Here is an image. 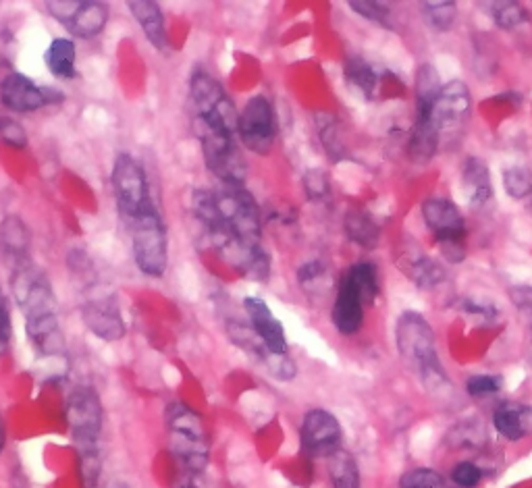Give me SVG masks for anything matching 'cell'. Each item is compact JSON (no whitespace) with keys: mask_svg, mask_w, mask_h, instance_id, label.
<instances>
[{"mask_svg":"<svg viewBox=\"0 0 532 488\" xmlns=\"http://www.w3.org/2000/svg\"><path fill=\"white\" fill-rule=\"evenodd\" d=\"M30 231L19 216L11 214L0 225V250L5 254V260L11 266H17L25 260H32L30 256Z\"/></svg>","mask_w":532,"mask_h":488,"instance_id":"23","label":"cell"},{"mask_svg":"<svg viewBox=\"0 0 532 488\" xmlns=\"http://www.w3.org/2000/svg\"><path fill=\"white\" fill-rule=\"evenodd\" d=\"M422 15L433 30L437 32H449L456 25L458 19V7L456 3H427L422 5Z\"/></svg>","mask_w":532,"mask_h":488,"instance_id":"34","label":"cell"},{"mask_svg":"<svg viewBox=\"0 0 532 488\" xmlns=\"http://www.w3.org/2000/svg\"><path fill=\"white\" fill-rule=\"evenodd\" d=\"M348 7L354 13H358L362 19L383 27V30H389V32L395 30L393 13H391V7L387 3H372V0H358V3H350Z\"/></svg>","mask_w":532,"mask_h":488,"instance_id":"35","label":"cell"},{"mask_svg":"<svg viewBox=\"0 0 532 488\" xmlns=\"http://www.w3.org/2000/svg\"><path fill=\"white\" fill-rule=\"evenodd\" d=\"M0 140L15 150H23L28 148V131L23 129L19 121L11 117H0Z\"/></svg>","mask_w":532,"mask_h":488,"instance_id":"40","label":"cell"},{"mask_svg":"<svg viewBox=\"0 0 532 488\" xmlns=\"http://www.w3.org/2000/svg\"><path fill=\"white\" fill-rule=\"evenodd\" d=\"M44 63L48 71L59 79H73L77 69V50L73 40L69 38H55L44 52Z\"/></svg>","mask_w":532,"mask_h":488,"instance_id":"27","label":"cell"},{"mask_svg":"<svg viewBox=\"0 0 532 488\" xmlns=\"http://www.w3.org/2000/svg\"><path fill=\"white\" fill-rule=\"evenodd\" d=\"M5 445H7V428H5L3 414H0V455H3V451H5Z\"/></svg>","mask_w":532,"mask_h":488,"instance_id":"45","label":"cell"},{"mask_svg":"<svg viewBox=\"0 0 532 488\" xmlns=\"http://www.w3.org/2000/svg\"><path fill=\"white\" fill-rule=\"evenodd\" d=\"M343 231L350 241L360 248H375L379 241V225L372 221V216L362 210H350L343 219Z\"/></svg>","mask_w":532,"mask_h":488,"instance_id":"28","label":"cell"},{"mask_svg":"<svg viewBox=\"0 0 532 488\" xmlns=\"http://www.w3.org/2000/svg\"><path fill=\"white\" fill-rule=\"evenodd\" d=\"M327 462L333 488H360V468L350 451L339 449L331 457H327Z\"/></svg>","mask_w":532,"mask_h":488,"instance_id":"30","label":"cell"},{"mask_svg":"<svg viewBox=\"0 0 532 488\" xmlns=\"http://www.w3.org/2000/svg\"><path fill=\"white\" fill-rule=\"evenodd\" d=\"M194 131L200 140L204 165L219 179V183H244L246 162L237 150V133L208 125L198 119H194Z\"/></svg>","mask_w":532,"mask_h":488,"instance_id":"7","label":"cell"},{"mask_svg":"<svg viewBox=\"0 0 532 488\" xmlns=\"http://www.w3.org/2000/svg\"><path fill=\"white\" fill-rule=\"evenodd\" d=\"M399 488H447V482L437 470L414 468L402 476Z\"/></svg>","mask_w":532,"mask_h":488,"instance_id":"37","label":"cell"},{"mask_svg":"<svg viewBox=\"0 0 532 488\" xmlns=\"http://www.w3.org/2000/svg\"><path fill=\"white\" fill-rule=\"evenodd\" d=\"M466 391L470 397H489L501 391V378L493 374H476L466 381Z\"/></svg>","mask_w":532,"mask_h":488,"instance_id":"41","label":"cell"},{"mask_svg":"<svg viewBox=\"0 0 532 488\" xmlns=\"http://www.w3.org/2000/svg\"><path fill=\"white\" fill-rule=\"evenodd\" d=\"M65 416L71 439L77 449L79 476L84 488H96L102 474L100 432H102V403L94 389L75 387L65 403Z\"/></svg>","mask_w":532,"mask_h":488,"instance_id":"3","label":"cell"},{"mask_svg":"<svg viewBox=\"0 0 532 488\" xmlns=\"http://www.w3.org/2000/svg\"><path fill=\"white\" fill-rule=\"evenodd\" d=\"M316 131H318V140H321L327 156L333 162H341V160L348 158V148H345V144H343L341 127H339L335 115H329V113L316 115Z\"/></svg>","mask_w":532,"mask_h":488,"instance_id":"32","label":"cell"},{"mask_svg":"<svg viewBox=\"0 0 532 488\" xmlns=\"http://www.w3.org/2000/svg\"><path fill=\"white\" fill-rule=\"evenodd\" d=\"M472 115V94L460 79L443 84L433 108L427 117L439 131L441 140L445 133H458Z\"/></svg>","mask_w":532,"mask_h":488,"instance_id":"15","label":"cell"},{"mask_svg":"<svg viewBox=\"0 0 532 488\" xmlns=\"http://www.w3.org/2000/svg\"><path fill=\"white\" fill-rule=\"evenodd\" d=\"M106 488H129V484H125V482H121V480H113L109 486H106Z\"/></svg>","mask_w":532,"mask_h":488,"instance_id":"46","label":"cell"},{"mask_svg":"<svg viewBox=\"0 0 532 488\" xmlns=\"http://www.w3.org/2000/svg\"><path fill=\"white\" fill-rule=\"evenodd\" d=\"M69 270L82 295V318L88 331L102 341H119L127 327L117 302V295L102 281L90 256L82 250L69 254Z\"/></svg>","mask_w":532,"mask_h":488,"instance_id":"2","label":"cell"},{"mask_svg":"<svg viewBox=\"0 0 532 488\" xmlns=\"http://www.w3.org/2000/svg\"><path fill=\"white\" fill-rule=\"evenodd\" d=\"M462 189L472 208H483L493 200V179L483 158L468 156L462 162Z\"/></svg>","mask_w":532,"mask_h":488,"instance_id":"20","label":"cell"},{"mask_svg":"<svg viewBox=\"0 0 532 488\" xmlns=\"http://www.w3.org/2000/svg\"><path fill=\"white\" fill-rule=\"evenodd\" d=\"M11 291L25 316L36 354L42 358H61L65 354V335L59 322L57 297L42 270L25 260L11 268Z\"/></svg>","mask_w":532,"mask_h":488,"instance_id":"1","label":"cell"},{"mask_svg":"<svg viewBox=\"0 0 532 488\" xmlns=\"http://www.w3.org/2000/svg\"><path fill=\"white\" fill-rule=\"evenodd\" d=\"M343 77L348 86L356 88L366 100H375L381 86V73L362 57H350L343 65Z\"/></svg>","mask_w":532,"mask_h":488,"instance_id":"26","label":"cell"},{"mask_svg":"<svg viewBox=\"0 0 532 488\" xmlns=\"http://www.w3.org/2000/svg\"><path fill=\"white\" fill-rule=\"evenodd\" d=\"M443 84L433 65H422L416 73V117L429 115Z\"/></svg>","mask_w":532,"mask_h":488,"instance_id":"31","label":"cell"},{"mask_svg":"<svg viewBox=\"0 0 532 488\" xmlns=\"http://www.w3.org/2000/svg\"><path fill=\"white\" fill-rule=\"evenodd\" d=\"M510 300L532 322V287L530 285H516V287H512L510 289Z\"/></svg>","mask_w":532,"mask_h":488,"instance_id":"43","label":"cell"},{"mask_svg":"<svg viewBox=\"0 0 532 488\" xmlns=\"http://www.w3.org/2000/svg\"><path fill=\"white\" fill-rule=\"evenodd\" d=\"M244 308L250 318L252 331L260 337L266 349L273 351V354H289L285 329L281 320L269 308V304H266L262 297H246Z\"/></svg>","mask_w":532,"mask_h":488,"instance_id":"18","label":"cell"},{"mask_svg":"<svg viewBox=\"0 0 532 488\" xmlns=\"http://www.w3.org/2000/svg\"><path fill=\"white\" fill-rule=\"evenodd\" d=\"M493 426L505 441H522L532 426V410L528 405L505 401L493 412Z\"/></svg>","mask_w":532,"mask_h":488,"instance_id":"22","label":"cell"},{"mask_svg":"<svg viewBox=\"0 0 532 488\" xmlns=\"http://www.w3.org/2000/svg\"><path fill=\"white\" fill-rule=\"evenodd\" d=\"M13 341V318H11V304L5 289L0 287V358L11 351Z\"/></svg>","mask_w":532,"mask_h":488,"instance_id":"39","label":"cell"},{"mask_svg":"<svg viewBox=\"0 0 532 488\" xmlns=\"http://www.w3.org/2000/svg\"><path fill=\"white\" fill-rule=\"evenodd\" d=\"M348 281L354 285L358 295L362 297L364 306H372L377 302V297L381 293V281H379V270L372 262H356L348 273H345Z\"/></svg>","mask_w":532,"mask_h":488,"instance_id":"29","label":"cell"},{"mask_svg":"<svg viewBox=\"0 0 532 488\" xmlns=\"http://www.w3.org/2000/svg\"><path fill=\"white\" fill-rule=\"evenodd\" d=\"M190 102L194 108V119L237 133V108L223 86L210 73L202 69L194 71L190 77Z\"/></svg>","mask_w":532,"mask_h":488,"instance_id":"10","label":"cell"},{"mask_svg":"<svg viewBox=\"0 0 532 488\" xmlns=\"http://www.w3.org/2000/svg\"><path fill=\"white\" fill-rule=\"evenodd\" d=\"M503 189L512 200H526L532 196V175L526 167H510L503 171Z\"/></svg>","mask_w":532,"mask_h":488,"instance_id":"36","label":"cell"},{"mask_svg":"<svg viewBox=\"0 0 532 488\" xmlns=\"http://www.w3.org/2000/svg\"><path fill=\"white\" fill-rule=\"evenodd\" d=\"M491 17L499 30H508V32L516 30V27L528 21L526 9L520 3H512V0H505V3H493Z\"/></svg>","mask_w":532,"mask_h":488,"instance_id":"33","label":"cell"},{"mask_svg":"<svg viewBox=\"0 0 532 488\" xmlns=\"http://www.w3.org/2000/svg\"><path fill=\"white\" fill-rule=\"evenodd\" d=\"M175 488H198L194 482H190V480H185V482H179Z\"/></svg>","mask_w":532,"mask_h":488,"instance_id":"47","label":"cell"},{"mask_svg":"<svg viewBox=\"0 0 532 488\" xmlns=\"http://www.w3.org/2000/svg\"><path fill=\"white\" fill-rule=\"evenodd\" d=\"M46 11L75 38H96L109 23V7L94 0H48Z\"/></svg>","mask_w":532,"mask_h":488,"instance_id":"13","label":"cell"},{"mask_svg":"<svg viewBox=\"0 0 532 488\" xmlns=\"http://www.w3.org/2000/svg\"><path fill=\"white\" fill-rule=\"evenodd\" d=\"M441 146V135L427 117H416L408 140V154L414 162H429Z\"/></svg>","mask_w":532,"mask_h":488,"instance_id":"25","label":"cell"},{"mask_svg":"<svg viewBox=\"0 0 532 488\" xmlns=\"http://www.w3.org/2000/svg\"><path fill=\"white\" fill-rule=\"evenodd\" d=\"M343 430L339 420L327 410H310L300 426V447L304 455L331 457L341 449Z\"/></svg>","mask_w":532,"mask_h":488,"instance_id":"17","label":"cell"},{"mask_svg":"<svg viewBox=\"0 0 532 488\" xmlns=\"http://www.w3.org/2000/svg\"><path fill=\"white\" fill-rule=\"evenodd\" d=\"M451 480H454L460 488H476L478 482L483 480V470L472 462H460L454 470H451Z\"/></svg>","mask_w":532,"mask_h":488,"instance_id":"42","label":"cell"},{"mask_svg":"<svg viewBox=\"0 0 532 488\" xmlns=\"http://www.w3.org/2000/svg\"><path fill=\"white\" fill-rule=\"evenodd\" d=\"M133 258L146 277L161 279L169 264V235L154 204L129 221Z\"/></svg>","mask_w":532,"mask_h":488,"instance_id":"6","label":"cell"},{"mask_svg":"<svg viewBox=\"0 0 532 488\" xmlns=\"http://www.w3.org/2000/svg\"><path fill=\"white\" fill-rule=\"evenodd\" d=\"M63 92L55 88H42L23 73H7L0 81V100L13 113H34L50 104H61Z\"/></svg>","mask_w":532,"mask_h":488,"instance_id":"16","label":"cell"},{"mask_svg":"<svg viewBox=\"0 0 532 488\" xmlns=\"http://www.w3.org/2000/svg\"><path fill=\"white\" fill-rule=\"evenodd\" d=\"M304 192L310 202H325L331 196V183L327 173L312 169L304 175Z\"/></svg>","mask_w":532,"mask_h":488,"instance_id":"38","label":"cell"},{"mask_svg":"<svg viewBox=\"0 0 532 488\" xmlns=\"http://www.w3.org/2000/svg\"><path fill=\"white\" fill-rule=\"evenodd\" d=\"M169 447L188 474H202L210 462V445L204 422L196 410L181 401H171L165 412Z\"/></svg>","mask_w":532,"mask_h":488,"instance_id":"5","label":"cell"},{"mask_svg":"<svg viewBox=\"0 0 532 488\" xmlns=\"http://www.w3.org/2000/svg\"><path fill=\"white\" fill-rule=\"evenodd\" d=\"M364 308L366 306L362 302V297L358 295L354 285L348 281V277L343 275V279L339 281V287H337L333 310H331V320H333V327L337 329V333H341L345 337L356 335L364 324Z\"/></svg>","mask_w":532,"mask_h":488,"instance_id":"19","label":"cell"},{"mask_svg":"<svg viewBox=\"0 0 532 488\" xmlns=\"http://www.w3.org/2000/svg\"><path fill=\"white\" fill-rule=\"evenodd\" d=\"M462 310L470 316H476V318H483V320H495L497 316V310L491 306V304H481V302H476V300H462L460 302Z\"/></svg>","mask_w":532,"mask_h":488,"instance_id":"44","label":"cell"},{"mask_svg":"<svg viewBox=\"0 0 532 488\" xmlns=\"http://www.w3.org/2000/svg\"><path fill=\"white\" fill-rule=\"evenodd\" d=\"M111 181L119 212L127 223L136 219L140 212H144L152 204L146 171L133 156L129 154L117 156Z\"/></svg>","mask_w":532,"mask_h":488,"instance_id":"11","label":"cell"},{"mask_svg":"<svg viewBox=\"0 0 532 488\" xmlns=\"http://www.w3.org/2000/svg\"><path fill=\"white\" fill-rule=\"evenodd\" d=\"M127 9L131 11L136 23L142 27L146 40L158 52H167L169 36H167L163 9L158 7L156 3H152V0H131V3H127Z\"/></svg>","mask_w":532,"mask_h":488,"instance_id":"21","label":"cell"},{"mask_svg":"<svg viewBox=\"0 0 532 488\" xmlns=\"http://www.w3.org/2000/svg\"><path fill=\"white\" fill-rule=\"evenodd\" d=\"M212 196L233 239L260 243V208L244 183H219Z\"/></svg>","mask_w":532,"mask_h":488,"instance_id":"9","label":"cell"},{"mask_svg":"<svg viewBox=\"0 0 532 488\" xmlns=\"http://www.w3.org/2000/svg\"><path fill=\"white\" fill-rule=\"evenodd\" d=\"M395 345L402 356L429 387L447 385L443 372L435 331L429 320L418 312H404L395 322Z\"/></svg>","mask_w":532,"mask_h":488,"instance_id":"4","label":"cell"},{"mask_svg":"<svg viewBox=\"0 0 532 488\" xmlns=\"http://www.w3.org/2000/svg\"><path fill=\"white\" fill-rule=\"evenodd\" d=\"M225 329H227V337L231 339V343L237 349H242L244 354H248L252 360L262 364L266 368V372H269L273 378H277V381H281V383L294 381L296 374H298L296 362L289 358V354H273V351L266 349V345L252 331L250 324L231 320V322H227Z\"/></svg>","mask_w":532,"mask_h":488,"instance_id":"14","label":"cell"},{"mask_svg":"<svg viewBox=\"0 0 532 488\" xmlns=\"http://www.w3.org/2000/svg\"><path fill=\"white\" fill-rule=\"evenodd\" d=\"M237 138L254 154H269L277 138V115L269 98L252 96L239 113Z\"/></svg>","mask_w":532,"mask_h":488,"instance_id":"12","label":"cell"},{"mask_svg":"<svg viewBox=\"0 0 532 488\" xmlns=\"http://www.w3.org/2000/svg\"><path fill=\"white\" fill-rule=\"evenodd\" d=\"M399 268L404 270L408 279L418 289H424V291H431V289L439 287L445 279V268L437 260H433L431 256L420 254L418 248H416V252H408L402 256V260H399Z\"/></svg>","mask_w":532,"mask_h":488,"instance_id":"24","label":"cell"},{"mask_svg":"<svg viewBox=\"0 0 532 488\" xmlns=\"http://www.w3.org/2000/svg\"><path fill=\"white\" fill-rule=\"evenodd\" d=\"M422 219L439 243L447 262L460 264L466 258V221L462 210L449 198L433 196L422 202Z\"/></svg>","mask_w":532,"mask_h":488,"instance_id":"8","label":"cell"}]
</instances>
